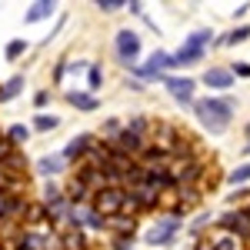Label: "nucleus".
I'll return each mask as SVG.
<instances>
[{
	"instance_id": "35",
	"label": "nucleus",
	"mask_w": 250,
	"mask_h": 250,
	"mask_svg": "<svg viewBox=\"0 0 250 250\" xmlns=\"http://www.w3.org/2000/svg\"><path fill=\"white\" fill-rule=\"evenodd\" d=\"M244 134H247V140H250V120H247V127H244Z\"/></svg>"
},
{
	"instance_id": "15",
	"label": "nucleus",
	"mask_w": 250,
	"mask_h": 250,
	"mask_svg": "<svg viewBox=\"0 0 250 250\" xmlns=\"http://www.w3.org/2000/svg\"><path fill=\"white\" fill-rule=\"evenodd\" d=\"M23 87H27V80L23 74H14L10 80H3V87H0V104H7V100H14V97L23 94Z\"/></svg>"
},
{
	"instance_id": "4",
	"label": "nucleus",
	"mask_w": 250,
	"mask_h": 250,
	"mask_svg": "<svg viewBox=\"0 0 250 250\" xmlns=\"http://www.w3.org/2000/svg\"><path fill=\"white\" fill-rule=\"evenodd\" d=\"M177 233H180V213H170L164 220H154V227L144 233V244L147 247H167V244H173Z\"/></svg>"
},
{
	"instance_id": "2",
	"label": "nucleus",
	"mask_w": 250,
	"mask_h": 250,
	"mask_svg": "<svg viewBox=\"0 0 250 250\" xmlns=\"http://www.w3.org/2000/svg\"><path fill=\"white\" fill-rule=\"evenodd\" d=\"M140 50H144V47H140V34H137V30L124 27V30L114 34V54L127 70H137V67H140Z\"/></svg>"
},
{
	"instance_id": "10",
	"label": "nucleus",
	"mask_w": 250,
	"mask_h": 250,
	"mask_svg": "<svg viewBox=\"0 0 250 250\" xmlns=\"http://www.w3.org/2000/svg\"><path fill=\"white\" fill-rule=\"evenodd\" d=\"M34 170L50 180V177H57V173L67 170V160H63V154H47V157H40L37 164H34Z\"/></svg>"
},
{
	"instance_id": "33",
	"label": "nucleus",
	"mask_w": 250,
	"mask_h": 250,
	"mask_svg": "<svg viewBox=\"0 0 250 250\" xmlns=\"http://www.w3.org/2000/svg\"><path fill=\"white\" fill-rule=\"evenodd\" d=\"M247 10H250V3H237V10H233V17H244Z\"/></svg>"
},
{
	"instance_id": "30",
	"label": "nucleus",
	"mask_w": 250,
	"mask_h": 250,
	"mask_svg": "<svg viewBox=\"0 0 250 250\" xmlns=\"http://www.w3.org/2000/svg\"><path fill=\"white\" fill-rule=\"evenodd\" d=\"M233 77H250V63H233Z\"/></svg>"
},
{
	"instance_id": "3",
	"label": "nucleus",
	"mask_w": 250,
	"mask_h": 250,
	"mask_svg": "<svg viewBox=\"0 0 250 250\" xmlns=\"http://www.w3.org/2000/svg\"><path fill=\"white\" fill-rule=\"evenodd\" d=\"M107 147H110V150H117V154H124V157H134L137 164H140V160H144V154L150 150V140H147V137H140V134H134L130 127H124L117 137H110V140H107Z\"/></svg>"
},
{
	"instance_id": "20",
	"label": "nucleus",
	"mask_w": 250,
	"mask_h": 250,
	"mask_svg": "<svg viewBox=\"0 0 250 250\" xmlns=\"http://www.w3.org/2000/svg\"><path fill=\"white\" fill-rule=\"evenodd\" d=\"M83 230H63L60 233V247L63 250H83Z\"/></svg>"
},
{
	"instance_id": "25",
	"label": "nucleus",
	"mask_w": 250,
	"mask_h": 250,
	"mask_svg": "<svg viewBox=\"0 0 250 250\" xmlns=\"http://www.w3.org/2000/svg\"><path fill=\"white\" fill-rule=\"evenodd\" d=\"M213 250H240V240H237L233 233H224V230H220V237L213 240Z\"/></svg>"
},
{
	"instance_id": "37",
	"label": "nucleus",
	"mask_w": 250,
	"mask_h": 250,
	"mask_svg": "<svg viewBox=\"0 0 250 250\" xmlns=\"http://www.w3.org/2000/svg\"><path fill=\"white\" fill-rule=\"evenodd\" d=\"M244 210H247V217H250V200H247V207H244Z\"/></svg>"
},
{
	"instance_id": "14",
	"label": "nucleus",
	"mask_w": 250,
	"mask_h": 250,
	"mask_svg": "<svg viewBox=\"0 0 250 250\" xmlns=\"http://www.w3.org/2000/svg\"><path fill=\"white\" fill-rule=\"evenodd\" d=\"M90 193H94V190L74 177V180H70V187H67V200H70L74 207H77V204H94V197H90Z\"/></svg>"
},
{
	"instance_id": "12",
	"label": "nucleus",
	"mask_w": 250,
	"mask_h": 250,
	"mask_svg": "<svg viewBox=\"0 0 250 250\" xmlns=\"http://www.w3.org/2000/svg\"><path fill=\"white\" fill-rule=\"evenodd\" d=\"M57 14V3L54 0H37V3H30V10L23 14V23H40V20H50Z\"/></svg>"
},
{
	"instance_id": "8",
	"label": "nucleus",
	"mask_w": 250,
	"mask_h": 250,
	"mask_svg": "<svg viewBox=\"0 0 250 250\" xmlns=\"http://www.w3.org/2000/svg\"><path fill=\"white\" fill-rule=\"evenodd\" d=\"M94 144H97L94 134H77V137H70V140H67V147H63L60 154H63L67 164H83V157L94 150Z\"/></svg>"
},
{
	"instance_id": "32",
	"label": "nucleus",
	"mask_w": 250,
	"mask_h": 250,
	"mask_svg": "<svg viewBox=\"0 0 250 250\" xmlns=\"http://www.w3.org/2000/svg\"><path fill=\"white\" fill-rule=\"evenodd\" d=\"M127 7H130V14H137V17H140V14H144V3H140V0H130V3H127Z\"/></svg>"
},
{
	"instance_id": "11",
	"label": "nucleus",
	"mask_w": 250,
	"mask_h": 250,
	"mask_svg": "<svg viewBox=\"0 0 250 250\" xmlns=\"http://www.w3.org/2000/svg\"><path fill=\"white\" fill-rule=\"evenodd\" d=\"M207 57V50H197V47H180V50H173L170 54V70H177V67H190V63H197V60Z\"/></svg>"
},
{
	"instance_id": "23",
	"label": "nucleus",
	"mask_w": 250,
	"mask_h": 250,
	"mask_svg": "<svg viewBox=\"0 0 250 250\" xmlns=\"http://www.w3.org/2000/svg\"><path fill=\"white\" fill-rule=\"evenodd\" d=\"M104 87V70L97 67V63H90V70H87V94H94L97 97V90Z\"/></svg>"
},
{
	"instance_id": "24",
	"label": "nucleus",
	"mask_w": 250,
	"mask_h": 250,
	"mask_svg": "<svg viewBox=\"0 0 250 250\" xmlns=\"http://www.w3.org/2000/svg\"><path fill=\"white\" fill-rule=\"evenodd\" d=\"M23 54H27V40H23V37L10 40L7 50H3V57H7V60H17V57H23Z\"/></svg>"
},
{
	"instance_id": "18",
	"label": "nucleus",
	"mask_w": 250,
	"mask_h": 250,
	"mask_svg": "<svg viewBox=\"0 0 250 250\" xmlns=\"http://www.w3.org/2000/svg\"><path fill=\"white\" fill-rule=\"evenodd\" d=\"M184 43H187V47H197V50H207L213 43V30H207V27H204V30H193V34H187Z\"/></svg>"
},
{
	"instance_id": "13",
	"label": "nucleus",
	"mask_w": 250,
	"mask_h": 250,
	"mask_svg": "<svg viewBox=\"0 0 250 250\" xmlns=\"http://www.w3.org/2000/svg\"><path fill=\"white\" fill-rule=\"evenodd\" d=\"M67 104H74L77 110H87V114L100 107V100L94 94H87V90H67Z\"/></svg>"
},
{
	"instance_id": "16",
	"label": "nucleus",
	"mask_w": 250,
	"mask_h": 250,
	"mask_svg": "<svg viewBox=\"0 0 250 250\" xmlns=\"http://www.w3.org/2000/svg\"><path fill=\"white\" fill-rule=\"evenodd\" d=\"M3 134H7V140H10V144H14V150H17V147H23V144L30 140L34 127H27V124H10V127H7Z\"/></svg>"
},
{
	"instance_id": "29",
	"label": "nucleus",
	"mask_w": 250,
	"mask_h": 250,
	"mask_svg": "<svg viewBox=\"0 0 250 250\" xmlns=\"http://www.w3.org/2000/svg\"><path fill=\"white\" fill-rule=\"evenodd\" d=\"M127 127H130V130H134V134L147 137V120H144V117H134V120H130V124H127Z\"/></svg>"
},
{
	"instance_id": "19",
	"label": "nucleus",
	"mask_w": 250,
	"mask_h": 250,
	"mask_svg": "<svg viewBox=\"0 0 250 250\" xmlns=\"http://www.w3.org/2000/svg\"><path fill=\"white\" fill-rule=\"evenodd\" d=\"M30 127H34V130H40V134H50V130H57V127H60V117L57 114H37Z\"/></svg>"
},
{
	"instance_id": "5",
	"label": "nucleus",
	"mask_w": 250,
	"mask_h": 250,
	"mask_svg": "<svg viewBox=\"0 0 250 250\" xmlns=\"http://www.w3.org/2000/svg\"><path fill=\"white\" fill-rule=\"evenodd\" d=\"M94 207L107 220H114V217H120V213L127 210V190L124 187H107V190L94 193Z\"/></svg>"
},
{
	"instance_id": "1",
	"label": "nucleus",
	"mask_w": 250,
	"mask_h": 250,
	"mask_svg": "<svg viewBox=\"0 0 250 250\" xmlns=\"http://www.w3.org/2000/svg\"><path fill=\"white\" fill-rule=\"evenodd\" d=\"M190 110H193L197 124H200L204 130L224 134V130L230 127L233 114H237V100H233V97H197Z\"/></svg>"
},
{
	"instance_id": "34",
	"label": "nucleus",
	"mask_w": 250,
	"mask_h": 250,
	"mask_svg": "<svg viewBox=\"0 0 250 250\" xmlns=\"http://www.w3.org/2000/svg\"><path fill=\"white\" fill-rule=\"evenodd\" d=\"M127 87H130V90H137V94H140V90H144V80H127Z\"/></svg>"
},
{
	"instance_id": "6",
	"label": "nucleus",
	"mask_w": 250,
	"mask_h": 250,
	"mask_svg": "<svg viewBox=\"0 0 250 250\" xmlns=\"http://www.w3.org/2000/svg\"><path fill=\"white\" fill-rule=\"evenodd\" d=\"M164 87H167V94L177 100V104H190L193 107V100H197V80H190V77H177V74H167V77L160 80Z\"/></svg>"
},
{
	"instance_id": "27",
	"label": "nucleus",
	"mask_w": 250,
	"mask_h": 250,
	"mask_svg": "<svg viewBox=\"0 0 250 250\" xmlns=\"http://www.w3.org/2000/svg\"><path fill=\"white\" fill-rule=\"evenodd\" d=\"M210 224H217V220H213V213H200V217H197V220L190 224V233H200V230H207Z\"/></svg>"
},
{
	"instance_id": "36",
	"label": "nucleus",
	"mask_w": 250,
	"mask_h": 250,
	"mask_svg": "<svg viewBox=\"0 0 250 250\" xmlns=\"http://www.w3.org/2000/svg\"><path fill=\"white\" fill-rule=\"evenodd\" d=\"M244 154H250V140H247V144H244Z\"/></svg>"
},
{
	"instance_id": "28",
	"label": "nucleus",
	"mask_w": 250,
	"mask_h": 250,
	"mask_svg": "<svg viewBox=\"0 0 250 250\" xmlns=\"http://www.w3.org/2000/svg\"><path fill=\"white\" fill-rule=\"evenodd\" d=\"M14 154H17V150H14V144L7 140V134H0V164H3L7 157H14Z\"/></svg>"
},
{
	"instance_id": "7",
	"label": "nucleus",
	"mask_w": 250,
	"mask_h": 250,
	"mask_svg": "<svg viewBox=\"0 0 250 250\" xmlns=\"http://www.w3.org/2000/svg\"><path fill=\"white\" fill-rule=\"evenodd\" d=\"M217 227H220L224 233H233L237 240H250V217H247V210H227V213H220Z\"/></svg>"
},
{
	"instance_id": "22",
	"label": "nucleus",
	"mask_w": 250,
	"mask_h": 250,
	"mask_svg": "<svg viewBox=\"0 0 250 250\" xmlns=\"http://www.w3.org/2000/svg\"><path fill=\"white\" fill-rule=\"evenodd\" d=\"M247 37H250V27H247V23H240V27H233L230 34L220 40V43H224V47H237V43H244Z\"/></svg>"
},
{
	"instance_id": "26",
	"label": "nucleus",
	"mask_w": 250,
	"mask_h": 250,
	"mask_svg": "<svg viewBox=\"0 0 250 250\" xmlns=\"http://www.w3.org/2000/svg\"><path fill=\"white\" fill-rule=\"evenodd\" d=\"M100 14H117V10H124L127 7V0H97L94 3Z\"/></svg>"
},
{
	"instance_id": "21",
	"label": "nucleus",
	"mask_w": 250,
	"mask_h": 250,
	"mask_svg": "<svg viewBox=\"0 0 250 250\" xmlns=\"http://www.w3.org/2000/svg\"><path fill=\"white\" fill-rule=\"evenodd\" d=\"M227 180H230V187H237V190L247 187V184H250V160H247V164H240V167H233V170L227 173Z\"/></svg>"
},
{
	"instance_id": "31",
	"label": "nucleus",
	"mask_w": 250,
	"mask_h": 250,
	"mask_svg": "<svg viewBox=\"0 0 250 250\" xmlns=\"http://www.w3.org/2000/svg\"><path fill=\"white\" fill-rule=\"evenodd\" d=\"M47 100H50V94H47V90H37V94H34V107H43V104H47Z\"/></svg>"
},
{
	"instance_id": "17",
	"label": "nucleus",
	"mask_w": 250,
	"mask_h": 250,
	"mask_svg": "<svg viewBox=\"0 0 250 250\" xmlns=\"http://www.w3.org/2000/svg\"><path fill=\"white\" fill-rule=\"evenodd\" d=\"M27 184V177H17V173H10L7 170V164H0V193L3 190H10V193H17L20 187Z\"/></svg>"
},
{
	"instance_id": "9",
	"label": "nucleus",
	"mask_w": 250,
	"mask_h": 250,
	"mask_svg": "<svg viewBox=\"0 0 250 250\" xmlns=\"http://www.w3.org/2000/svg\"><path fill=\"white\" fill-rule=\"evenodd\" d=\"M233 80H237V77H233L230 67H207V70H204V83H207L210 90H220V94L230 90Z\"/></svg>"
}]
</instances>
